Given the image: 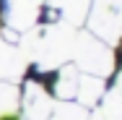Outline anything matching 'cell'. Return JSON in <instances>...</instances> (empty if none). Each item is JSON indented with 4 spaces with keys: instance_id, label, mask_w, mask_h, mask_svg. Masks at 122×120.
Segmentation results:
<instances>
[{
    "instance_id": "obj_1",
    "label": "cell",
    "mask_w": 122,
    "mask_h": 120,
    "mask_svg": "<svg viewBox=\"0 0 122 120\" xmlns=\"http://www.w3.org/2000/svg\"><path fill=\"white\" fill-rule=\"evenodd\" d=\"M75 60L78 68L86 71V76H107L114 68V52L94 34H75Z\"/></svg>"
},
{
    "instance_id": "obj_2",
    "label": "cell",
    "mask_w": 122,
    "mask_h": 120,
    "mask_svg": "<svg viewBox=\"0 0 122 120\" xmlns=\"http://www.w3.org/2000/svg\"><path fill=\"white\" fill-rule=\"evenodd\" d=\"M91 11V34L101 37V42H109V45H117V37H120V0H96Z\"/></svg>"
},
{
    "instance_id": "obj_3",
    "label": "cell",
    "mask_w": 122,
    "mask_h": 120,
    "mask_svg": "<svg viewBox=\"0 0 122 120\" xmlns=\"http://www.w3.org/2000/svg\"><path fill=\"white\" fill-rule=\"evenodd\" d=\"M39 21V0H8L5 3V29L29 31Z\"/></svg>"
},
{
    "instance_id": "obj_4",
    "label": "cell",
    "mask_w": 122,
    "mask_h": 120,
    "mask_svg": "<svg viewBox=\"0 0 122 120\" xmlns=\"http://www.w3.org/2000/svg\"><path fill=\"white\" fill-rule=\"evenodd\" d=\"M24 112L29 120H49L52 118V112H55V107H52V97L39 86V84H26L24 89Z\"/></svg>"
},
{
    "instance_id": "obj_5",
    "label": "cell",
    "mask_w": 122,
    "mask_h": 120,
    "mask_svg": "<svg viewBox=\"0 0 122 120\" xmlns=\"http://www.w3.org/2000/svg\"><path fill=\"white\" fill-rule=\"evenodd\" d=\"M26 68V55L18 45H10L0 37V78L3 81H16Z\"/></svg>"
},
{
    "instance_id": "obj_6",
    "label": "cell",
    "mask_w": 122,
    "mask_h": 120,
    "mask_svg": "<svg viewBox=\"0 0 122 120\" xmlns=\"http://www.w3.org/2000/svg\"><path fill=\"white\" fill-rule=\"evenodd\" d=\"M49 8H55L68 24H81L88 16L91 0H44Z\"/></svg>"
},
{
    "instance_id": "obj_7",
    "label": "cell",
    "mask_w": 122,
    "mask_h": 120,
    "mask_svg": "<svg viewBox=\"0 0 122 120\" xmlns=\"http://www.w3.org/2000/svg\"><path fill=\"white\" fill-rule=\"evenodd\" d=\"M75 97H78V102H81V104L94 107L99 99L104 97V81H101L99 76H81V78H78Z\"/></svg>"
},
{
    "instance_id": "obj_8",
    "label": "cell",
    "mask_w": 122,
    "mask_h": 120,
    "mask_svg": "<svg viewBox=\"0 0 122 120\" xmlns=\"http://www.w3.org/2000/svg\"><path fill=\"white\" fill-rule=\"evenodd\" d=\"M78 78H81V71H75L73 65H65L60 76H57V97L60 99H73L75 89H78Z\"/></svg>"
},
{
    "instance_id": "obj_9",
    "label": "cell",
    "mask_w": 122,
    "mask_h": 120,
    "mask_svg": "<svg viewBox=\"0 0 122 120\" xmlns=\"http://www.w3.org/2000/svg\"><path fill=\"white\" fill-rule=\"evenodd\" d=\"M94 120H104V118H101V115H96V118H94Z\"/></svg>"
}]
</instances>
